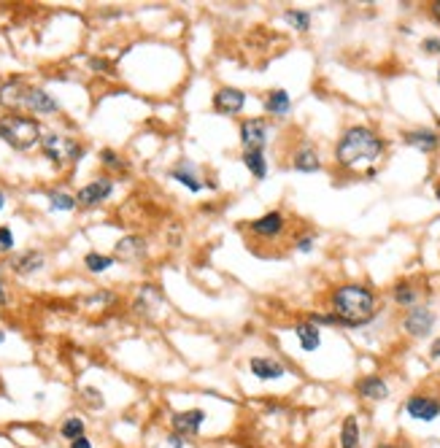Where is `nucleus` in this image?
Here are the masks:
<instances>
[{
  "mask_svg": "<svg viewBox=\"0 0 440 448\" xmlns=\"http://www.w3.org/2000/svg\"><path fill=\"white\" fill-rule=\"evenodd\" d=\"M359 443H362L359 419L354 414H349L340 421V430H338V448H359Z\"/></svg>",
  "mask_w": 440,
  "mask_h": 448,
  "instance_id": "16",
  "label": "nucleus"
},
{
  "mask_svg": "<svg viewBox=\"0 0 440 448\" xmlns=\"http://www.w3.org/2000/svg\"><path fill=\"white\" fill-rule=\"evenodd\" d=\"M165 446L168 448H187V437H181V435H168V440H165Z\"/></svg>",
  "mask_w": 440,
  "mask_h": 448,
  "instance_id": "35",
  "label": "nucleus"
},
{
  "mask_svg": "<svg viewBox=\"0 0 440 448\" xmlns=\"http://www.w3.org/2000/svg\"><path fill=\"white\" fill-rule=\"evenodd\" d=\"M3 341H6V332H3V329H0V343H3Z\"/></svg>",
  "mask_w": 440,
  "mask_h": 448,
  "instance_id": "43",
  "label": "nucleus"
},
{
  "mask_svg": "<svg viewBox=\"0 0 440 448\" xmlns=\"http://www.w3.org/2000/svg\"><path fill=\"white\" fill-rule=\"evenodd\" d=\"M171 178H176L178 184H184V187L192 192V195H197V192L203 190V181H200V178H194V171H192V165H189V162H184V165L173 168V171H171Z\"/></svg>",
  "mask_w": 440,
  "mask_h": 448,
  "instance_id": "25",
  "label": "nucleus"
},
{
  "mask_svg": "<svg viewBox=\"0 0 440 448\" xmlns=\"http://www.w3.org/2000/svg\"><path fill=\"white\" fill-rule=\"evenodd\" d=\"M14 249V232L8 227H0V251H11Z\"/></svg>",
  "mask_w": 440,
  "mask_h": 448,
  "instance_id": "33",
  "label": "nucleus"
},
{
  "mask_svg": "<svg viewBox=\"0 0 440 448\" xmlns=\"http://www.w3.org/2000/svg\"><path fill=\"white\" fill-rule=\"evenodd\" d=\"M49 206H52V211H73L79 203H76V197L68 195V192H52V195H49Z\"/></svg>",
  "mask_w": 440,
  "mask_h": 448,
  "instance_id": "29",
  "label": "nucleus"
},
{
  "mask_svg": "<svg viewBox=\"0 0 440 448\" xmlns=\"http://www.w3.org/2000/svg\"><path fill=\"white\" fill-rule=\"evenodd\" d=\"M100 162H103L106 168H114V171H122L124 168L122 157L116 154V152H111V149H103V152H100Z\"/></svg>",
  "mask_w": 440,
  "mask_h": 448,
  "instance_id": "32",
  "label": "nucleus"
},
{
  "mask_svg": "<svg viewBox=\"0 0 440 448\" xmlns=\"http://www.w3.org/2000/svg\"><path fill=\"white\" fill-rule=\"evenodd\" d=\"M203 424H206V411L203 408H189V411L171 414V427L181 437H197V432H200Z\"/></svg>",
  "mask_w": 440,
  "mask_h": 448,
  "instance_id": "9",
  "label": "nucleus"
},
{
  "mask_svg": "<svg viewBox=\"0 0 440 448\" xmlns=\"http://www.w3.org/2000/svg\"><path fill=\"white\" fill-rule=\"evenodd\" d=\"M354 392L362 397L365 402H384L389 397V381L378 373H370V376H362L354 383Z\"/></svg>",
  "mask_w": 440,
  "mask_h": 448,
  "instance_id": "10",
  "label": "nucleus"
},
{
  "mask_svg": "<svg viewBox=\"0 0 440 448\" xmlns=\"http://www.w3.org/2000/svg\"><path fill=\"white\" fill-rule=\"evenodd\" d=\"M25 92H27V86L22 84L19 79L6 81V84L0 86V105H6V108H22V103H25Z\"/></svg>",
  "mask_w": 440,
  "mask_h": 448,
  "instance_id": "21",
  "label": "nucleus"
},
{
  "mask_svg": "<svg viewBox=\"0 0 440 448\" xmlns=\"http://www.w3.org/2000/svg\"><path fill=\"white\" fill-rule=\"evenodd\" d=\"M435 197H438V200H440V181H438V184H435Z\"/></svg>",
  "mask_w": 440,
  "mask_h": 448,
  "instance_id": "42",
  "label": "nucleus"
},
{
  "mask_svg": "<svg viewBox=\"0 0 440 448\" xmlns=\"http://www.w3.org/2000/svg\"><path fill=\"white\" fill-rule=\"evenodd\" d=\"M211 105H213V111L222 114V117H235V114H241L244 105H246V92L238 89V86H219V89L213 92Z\"/></svg>",
  "mask_w": 440,
  "mask_h": 448,
  "instance_id": "7",
  "label": "nucleus"
},
{
  "mask_svg": "<svg viewBox=\"0 0 440 448\" xmlns=\"http://www.w3.org/2000/svg\"><path fill=\"white\" fill-rule=\"evenodd\" d=\"M292 168L300 173H316L321 168V157H319V149H314L311 143H305L302 149L295 152L292 157Z\"/></svg>",
  "mask_w": 440,
  "mask_h": 448,
  "instance_id": "18",
  "label": "nucleus"
},
{
  "mask_svg": "<svg viewBox=\"0 0 440 448\" xmlns=\"http://www.w3.org/2000/svg\"><path fill=\"white\" fill-rule=\"evenodd\" d=\"M381 310L378 294L368 284H340L330 292V313L338 316L340 327L359 329L370 324L375 319V313Z\"/></svg>",
  "mask_w": 440,
  "mask_h": 448,
  "instance_id": "2",
  "label": "nucleus"
},
{
  "mask_svg": "<svg viewBox=\"0 0 440 448\" xmlns=\"http://www.w3.org/2000/svg\"><path fill=\"white\" fill-rule=\"evenodd\" d=\"M284 227H286V216H284L281 211H267L260 219H254V222L248 224V230H251L257 238H265V241L279 238L284 232Z\"/></svg>",
  "mask_w": 440,
  "mask_h": 448,
  "instance_id": "12",
  "label": "nucleus"
},
{
  "mask_svg": "<svg viewBox=\"0 0 440 448\" xmlns=\"http://www.w3.org/2000/svg\"><path fill=\"white\" fill-rule=\"evenodd\" d=\"M429 14H432V19H435V22H440V0L429 6Z\"/></svg>",
  "mask_w": 440,
  "mask_h": 448,
  "instance_id": "38",
  "label": "nucleus"
},
{
  "mask_svg": "<svg viewBox=\"0 0 440 448\" xmlns=\"http://www.w3.org/2000/svg\"><path fill=\"white\" fill-rule=\"evenodd\" d=\"M375 448H400V446H394V443H378Z\"/></svg>",
  "mask_w": 440,
  "mask_h": 448,
  "instance_id": "39",
  "label": "nucleus"
},
{
  "mask_svg": "<svg viewBox=\"0 0 440 448\" xmlns=\"http://www.w3.org/2000/svg\"><path fill=\"white\" fill-rule=\"evenodd\" d=\"M403 414L413 421H422V424H432L440 419V397L427 395V392H413L408 395L403 405Z\"/></svg>",
  "mask_w": 440,
  "mask_h": 448,
  "instance_id": "5",
  "label": "nucleus"
},
{
  "mask_svg": "<svg viewBox=\"0 0 440 448\" xmlns=\"http://www.w3.org/2000/svg\"><path fill=\"white\" fill-rule=\"evenodd\" d=\"M387 152V140L381 138L373 127L365 124H354L349 130H343V136L335 143V165L343 171H362L368 168L365 176L373 178L375 176V162Z\"/></svg>",
  "mask_w": 440,
  "mask_h": 448,
  "instance_id": "1",
  "label": "nucleus"
},
{
  "mask_svg": "<svg viewBox=\"0 0 440 448\" xmlns=\"http://www.w3.org/2000/svg\"><path fill=\"white\" fill-rule=\"evenodd\" d=\"M314 249H316V235L314 232H305V235H300L295 241V251H300V254H311Z\"/></svg>",
  "mask_w": 440,
  "mask_h": 448,
  "instance_id": "31",
  "label": "nucleus"
},
{
  "mask_svg": "<svg viewBox=\"0 0 440 448\" xmlns=\"http://www.w3.org/2000/svg\"><path fill=\"white\" fill-rule=\"evenodd\" d=\"M308 322L316 324V327H340V322H338L335 313H311Z\"/></svg>",
  "mask_w": 440,
  "mask_h": 448,
  "instance_id": "30",
  "label": "nucleus"
},
{
  "mask_svg": "<svg viewBox=\"0 0 440 448\" xmlns=\"http://www.w3.org/2000/svg\"><path fill=\"white\" fill-rule=\"evenodd\" d=\"M241 159H244L246 171L251 173L257 181H265V178H267V157H265V152H244Z\"/></svg>",
  "mask_w": 440,
  "mask_h": 448,
  "instance_id": "24",
  "label": "nucleus"
},
{
  "mask_svg": "<svg viewBox=\"0 0 440 448\" xmlns=\"http://www.w3.org/2000/svg\"><path fill=\"white\" fill-rule=\"evenodd\" d=\"M295 335H298V341H300V348L308 351V354L316 351L319 345H321V329H319L316 324H311L308 319L295 324Z\"/></svg>",
  "mask_w": 440,
  "mask_h": 448,
  "instance_id": "20",
  "label": "nucleus"
},
{
  "mask_svg": "<svg viewBox=\"0 0 440 448\" xmlns=\"http://www.w3.org/2000/svg\"><path fill=\"white\" fill-rule=\"evenodd\" d=\"M143 254H146V241L135 238V235L122 238L116 243V249H114V259H122V262H138Z\"/></svg>",
  "mask_w": 440,
  "mask_h": 448,
  "instance_id": "17",
  "label": "nucleus"
},
{
  "mask_svg": "<svg viewBox=\"0 0 440 448\" xmlns=\"http://www.w3.org/2000/svg\"><path fill=\"white\" fill-rule=\"evenodd\" d=\"M11 268H14V273H19V276H33V273H38V270L44 268V254H41V251H25V254H19V257L11 262Z\"/></svg>",
  "mask_w": 440,
  "mask_h": 448,
  "instance_id": "23",
  "label": "nucleus"
},
{
  "mask_svg": "<svg viewBox=\"0 0 440 448\" xmlns=\"http://www.w3.org/2000/svg\"><path fill=\"white\" fill-rule=\"evenodd\" d=\"M6 300V292H3V278H0V303Z\"/></svg>",
  "mask_w": 440,
  "mask_h": 448,
  "instance_id": "40",
  "label": "nucleus"
},
{
  "mask_svg": "<svg viewBox=\"0 0 440 448\" xmlns=\"http://www.w3.org/2000/svg\"><path fill=\"white\" fill-rule=\"evenodd\" d=\"M114 262H116L114 257H108V254H98V251H89L87 257H84V265H87L89 273H106Z\"/></svg>",
  "mask_w": 440,
  "mask_h": 448,
  "instance_id": "28",
  "label": "nucleus"
},
{
  "mask_svg": "<svg viewBox=\"0 0 440 448\" xmlns=\"http://www.w3.org/2000/svg\"><path fill=\"white\" fill-rule=\"evenodd\" d=\"M111 192H114V181L111 178H95V181H89L87 187H81L79 195H76V203L79 206H100L103 200L111 197Z\"/></svg>",
  "mask_w": 440,
  "mask_h": 448,
  "instance_id": "13",
  "label": "nucleus"
},
{
  "mask_svg": "<svg viewBox=\"0 0 440 448\" xmlns=\"http://www.w3.org/2000/svg\"><path fill=\"white\" fill-rule=\"evenodd\" d=\"M392 300L397 305H403L405 310H411L413 305H419V289L411 284V281H397L392 286Z\"/></svg>",
  "mask_w": 440,
  "mask_h": 448,
  "instance_id": "22",
  "label": "nucleus"
},
{
  "mask_svg": "<svg viewBox=\"0 0 440 448\" xmlns=\"http://www.w3.org/2000/svg\"><path fill=\"white\" fill-rule=\"evenodd\" d=\"M435 324V313L427 308V305H413L411 310H405L403 316V332L411 338H424L432 332Z\"/></svg>",
  "mask_w": 440,
  "mask_h": 448,
  "instance_id": "8",
  "label": "nucleus"
},
{
  "mask_svg": "<svg viewBox=\"0 0 440 448\" xmlns=\"http://www.w3.org/2000/svg\"><path fill=\"white\" fill-rule=\"evenodd\" d=\"M44 130L36 117H25V114H6L0 117V140L8 143L17 152H27L36 143H41Z\"/></svg>",
  "mask_w": 440,
  "mask_h": 448,
  "instance_id": "3",
  "label": "nucleus"
},
{
  "mask_svg": "<svg viewBox=\"0 0 440 448\" xmlns=\"http://www.w3.org/2000/svg\"><path fill=\"white\" fill-rule=\"evenodd\" d=\"M438 84H440V68H438Z\"/></svg>",
  "mask_w": 440,
  "mask_h": 448,
  "instance_id": "44",
  "label": "nucleus"
},
{
  "mask_svg": "<svg viewBox=\"0 0 440 448\" xmlns=\"http://www.w3.org/2000/svg\"><path fill=\"white\" fill-rule=\"evenodd\" d=\"M84 430H87L84 419H79V416H68V419L62 421V427H60V435H62L68 443H73V440H79V437L84 435Z\"/></svg>",
  "mask_w": 440,
  "mask_h": 448,
  "instance_id": "27",
  "label": "nucleus"
},
{
  "mask_svg": "<svg viewBox=\"0 0 440 448\" xmlns=\"http://www.w3.org/2000/svg\"><path fill=\"white\" fill-rule=\"evenodd\" d=\"M265 111H267L270 117H286V114L292 111V98H289V92L281 89V86L270 89L267 98H265Z\"/></svg>",
  "mask_w": 440,
  "mask_h": 448,
  "instance_id": "19",
  "label": "nucleus"
},
{
  "mask_svg": "<svg viewBox=\"0 0 440 448\" xmlns=\"http://www.w3.org/2000/svg\"><path fill=\"white\" fill-rule=\"evenodd\" d=\"M403 140L408 146L419 149L422 154H432V152H438V146H440V136L435 130H427V127H422V130H408L403 136Z\"/></svg>",
  "mask_w": 440,
  "mask_h": 448,
  "instance_id": "15",
  "label": "nucleus"
},
{
  "mask_svg": "<svg viewBox=\"0 0 440 448\" xmlns=\"http://www.w3.org/2000/svg\"><path fill=\"white\" fill-rule=\"evenodd\" d=\"M22 108L36 111V114H57V111H60V103L54 100L46 89H41V86H27Z\"/></svg>",
  "mask_w": 440,
  "mask_h": 448,
  "instance_id": "14",
  "label": "nucleus"
},
{
  "mask_svg": "<svg viewBox=\"0 0 440 448\" xmlns=\"http://www.w3.org/2000/svg\"><path fill=\"white\" fill-rule=\"evenodd\" d=\"M429 360H440V338H435L429 345Z\"/></svg>",
  "mask_w": 440,
  "mask_h": 448,
  "instance_id": "36",
  "label": "nucleus"
},
{
  "mask_svg": "<svg viewBox=\"0 0 440 448\" xmlns=\"http://www.w3.org/2000/svg\"><path fill=\"white\" fill-rule=\"evenodd\" d=\"M422 52L424 54H440V38H424Z\"/></svg>",
  "mask_w": 440,
  "mask_h": 448,
  "instance_id": "34",
  "label": "nucleus"
},
{
  "mask_svg": "<svg viewBox=\"0 0 440 448\" xmlns=\"http://www.w3.org/2000/svg\"><path fill=\"white\" fill-rule=\"evenodd\" d=\"M248 370H251V376L257 381H265V383H270V381H281L286 373H289V367L279 360H273V357H251L248 360Z\"/></svg>",
  "mask_w": 440,
  "mask_h": 448,
  "instance_id": "11",
  "label": "nucleus"
},
{
  "mask_svg": "<svg viewBox=\"0 0 440 448\" xmlns=\"http://www.w3.org/2000/svg\"><path fill=\"white\" fill-rule=\"evenodd\" d=\"M284 19H286L289 27H295L300 33H308V30H311V14L302 11V8H286V11H284Z\"/></svg>",
  "mask_w": 440,
  "mask_h": 448,
  "instance_id": "26",
  "label": "nucleus"
},
{
  "mask_svg": "<svg viewBox=\"0 0 440 448\" xmlns=\"http://www.w3.org/2000/svg\"><path fill=\"white\" fill-rule=\"evenodd\" d=\"M41 146H44V157H46L49 162H54V165H62L65 159L79 162V159L84 157V146H79V143L71 138H62V136H57V133H46V136L41 138Z\"/></svg>",
  "mask_w": 440,
  "mask_h": 448,
  "instance_id": "4",
  "label": "nucleus"
},
{
  "mask_svg": "<svg viewBox=\"0 0 440 448\" xmlns=\"http://www.w3.org/2000/svg\"><path fill=\"white\" fill-rule=\"evenodd\" d=\"M71 448H92V443H89V437H87V435H81L79 440H73Z\"/></svg>",
  "mask_w": 440,
  "mask_h": 448,
  "instance_id": "37",
  "label": "nucleus"
},
{
  "mask_svg": "<svg viewBox=\"0 0 440 448\" xmlns=\"http://www.w3.org/2000/svg\"><path fill=\"white\" fill-rule=\"evenodd\" d=\"M3 206H6V195L0 192V211H3Z\"/></svg>",
  "mask_w": 440,
  "mask_h": 448,
  "instance_id": "41",
  "label": "nucleus"
},
{
  "mask_svg": "<svg viewBox=\"0 0 440 448\" xmlns=\"http://www.w3.org/2000/svg\"><path fill=\"white\" fill-rule=\"evenodd\" d=\"M241 143H244V152H262L265 143L270 140V127L262 117H251V119H244L241 127Z\"/></svg>",
  "mask_w": 440,
  "mask_h": 448,
  "instance_id": "6",
  "label": "nucleus"
}]
</instances>
